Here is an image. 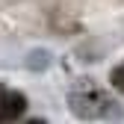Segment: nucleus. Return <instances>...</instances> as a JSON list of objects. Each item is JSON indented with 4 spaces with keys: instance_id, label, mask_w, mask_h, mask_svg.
Returning a JSON list of instances; mask_svg holds the SVG:
<instances>
[{
    "instance_id": "nucleus-1",
    "label": "nucleus",
    "mask_w": 124,
    "mask_h": 124,
    "mask_svg": "<svg viewBox=\"0 0 124 124\" xmlns=\"http://www.w3.org/2000/svg\"><path fill=\"white\" fill-rule=\"evenodd\" d=\"M71 109L80 118H109L115 115L112 101L106 98V92L89 80H80L71 89Z\"/></svg>"
},
{
    "instance_id": "nucleus-2",
    "label": "nucleus",
    "mask_w": 124,
    "mask_h": 124,
    "mask_svg": "<svg viewBox=\"0 0 124 124\" xmlns=\"http://www.w3.org/2000/svg\"><path fill=\"white\" fill-rule=\"evenodd\" d=\"M27 112V98L24 92L15 89H3L0 86V121H15Z\"/></svg>"
},
{
    "instance_id": "nucleus-3",
    "label": "nucleus",
    "mask_w": 124,
    "mask_h": 124,
    "mask_svg": "<svg viewBox=\"0 0 124 124\" xmlns=\"http://www.w3.org/2000/svg\"><path fill=\"white\" fill-rule=\"evenodd\" d=\"M109 83H112L115 92H121V95H124V62H118V65L109 71Z\"/></svg>"
}]
</instances>
